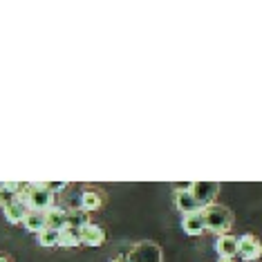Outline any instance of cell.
<instances>
[{"label":"cell","instance_id":"1","mask_svg":"<svg viewBox=\"0 0 262 262\" xmlns=\"http://www.w3.org/2000/svg\"><path fill=\"white\" fill-rule=\"evenodd\" d=\"M18 200L23 204H27L29 211H47L54 206V193L45 186V182L36 184H20V193Z\"/></svg>","mask_w":262,"mask_h":262},{"label":"cell","instance_id":"2","mask_svg":"<svg viewBox=\"0 0 262 262\" xmlns=\"http://www.w3.org/2000/svg\"><path fill=\"white\" fill-rule=\"evenodd\" d=\"M202 217H204V224L208 231H213V233H226V231L231 229V224H233V215H231V211L222 204H211L206 208H202Z\"/></svg>","mask_w":262,"mask_h":262},{"label":"cell","instance_id":"3","mask_svg":"<svg viewBox=\"0 0 262 262\" xmlns=\"http://www.w3.org/2000/svg\"><path fill=\"white\" fill-rule=\"evenodd\" d=\"M190 193H193V198L198 200L200 208H206L211 204H215L217 195H220V184L217 182H206V180H200V182H193L188 184Z\"/></svg>","mask_w":262,"mask_h":262},{"label":"cell","instance_id":"4","mask_svg":"<svg viewBox=\"0 0 262 262\" xmlns=\"http://www.w3.org/2000/svg\"><path fill=\"white\" fill-rule=\"evenodd\" d=\"M237 255L244 262H258L262 258V242L258 235L244 233L237 237Z\"/></svg>","mask_w":262,"mask_h":262},{"label":"cell","instance_id":"5","mask_svg":"<svg viewBox=\"0 0 262 262\" xmlns=\"http://www.w3.org/2000/svg\"><path fill=\"white\" fill-rule=\"evenodd\" d=\"M130 262H162V249L157 242H139L133 247V251L128 253Z\"/></svg>","mask_w":262,"mask_h":262},{"label":"cell","instance_id":"6","mask_svg":"<svg viewBox=\"0 0 262 262\" xmlns=\"http://www.w3.org/2000/svg\"><path fill=\"white\" fill-rule=\"evenodd\" d=\"M103 242H105L103 226L90 222V224H85L81 229V244H85V247H101Z\"/></svg>","mask_w":262,"mask_h":262},{"label":"cell","instance_id":"7","mask_svg":"<svg viewBox=\"0 0 262 262\" xmlns=\"http://www.w3.org/2000/svg\"><path fill=\"white\" fill-rule=\"evenodd\" d=\"M175 206H177V211H182V213H184V215H186V213L200 211L198 200L193 198V193H190V188H188V186H184V188H177V190H175Z\"/></svg>","mask_w":262,"mask_h":262},{"label":"cell","instance_id":"8","mask_svg":"<svg viewBox=\"0 0 262 262\" xmlns=\"http://www.w3.org/2000/svg\"><path fill=\"white\" fill-rule=\"evenodd\" d=\"M182 229L186 231L188 235L198 237L206 231V224H204V217H202V208L195 213H186V215L182 217Z\"/></svg>","mask_w":262,"mask_h":262},{"label":"cell","instance_id":"9","mask_svg":"<svg viewBox=\"0 0 262 262\" xmlns=\"http://www.w3.org/2000/svg\"><path fill=\"white\" fill-rule=\"evenodd\" d=\"M215 251L220 253V258H235L237 255V237L222 233L215 240Z\"/></svg>","mask_w":262,"mask_h":262},{"label":"cell","instance_id":"10","mask_svg":"<svg viewBox=\"0 0 262 262\" xmlns=\"http://www.w3.org/2000/svg\"><path fill=\"white\" fill-rule=\"evenodd\" d=\"M45 224H47V229H56V231H61L68 226V211L61 206H52V208H47L45 211Z\"/></svg>","mask_w":262,"mask_h":262},{"label":"cell","instance_id":"11","mask_svg":"<svg viewBox=\"0 0 262 262\" xmlns=\"http://www.w3.org/2000/svg\"><path fill=\"white\" fill-rule=\"evenodd\" d=\"M3 211H5V217H7V222L11 224H23V220L27 217V213H29V208L27 204H23V202H14V204H7V206H3Z\"/></svg>","mask_w":262,"mask_h":262},{"label":"cell","instance_id":"12","mask_svg":"<svg viewBox=\"0 0 262 262\" xmlns=\"http://www.w3.org/2000/svg\"><path fill=\"white\" fill-rule=\"evenodd\" d=\"M23 224H25V229L29 231V233H40V231L45 229V213L43 211H29L27 217L23 220Z\"/></svg>","mask_w":262,"mask_h":262},{"label":"cell","instance_id":"13","mask_svg":"<svg viewBox=\"0 0 262 262\" xmlns=\"http://www.w3.org/2000/svg\"><path fill=\"white\" fill-rule=\"evenodd\" d=\"M18 193H20V184H16V182L0 184V204L7 206V204L18 202Z\"/></svg>","mask_w":262,"mask_h":262},{"label":"cell","instance_id":"14","mask_svg":"<svg viewBox=\"0 0 262 262\" xmlns=\"http://www.w3.org/2000/svg\"><path fill=\"white\" fill-rule=\"evenodd\" d=\"M81 244V231L79 229H70V226H65V229L58 231V247H79Z\"/></svg>","mask_w":262,"mask_h":262},{"label":"cell","instance_id":"15","mask_svg":"<svg viewBox=\"0 0 262 262\" xmlns=\"http://www.w3.org/2000/svg\"><path fill=\"white\" fill-rule=\"evenodd\" d=\"M81 208L83 211H97V208L101 206V193L99 190H92V188H88V190H83L81 193Z\"/></svg>","mask_w":262,"mask_h":262},{"label":"cell","instance_id":"16","mask_svg":"<svg viewBox=\"0 0 262 262\" xmlns=\"http://www.w3.org/2000/svg\"><path fill=\"white\" fill-rule=\"evenodd\" d=\"M85 224H90V220H88V213L83 211V208H70L68 211V226L70 229H83Z\"/></svg>","mask_w":262,"mask_h":262},{"label":"cell","instance_id":"17","mask_svg":"<svg viewBox=\"0 0 262 262\" xmlns=\"http://www.w3.org/2000/svg\"><path fill=\"white\" fill-rule=\"evenodd\" d=\"M38 242H40V247H58V231L45 226L38 233Z\"/></svg>","mask_w":262,"mask_h":262},{"label":"cell","instance_id":"18","mask_svg":"<svg viewBox=\"0 0 262 262\" xmlns=\"http://www.w3.org/2000/svg\"><path fill=\"white\" fill-rule=\"evenodd\" d=\"M45 186L52 190V193H56V190H63V188H68V184L65 182H45Z\"/></svg>","mask_w":262,"mask_h":262},{"label":"cell","instance_id":"19","mask_svg":"<svg viewBox=\"0 0 262 262\" xmlns=\"http://www.w3.org/2000/svg\"><path fill=\"white\" fill-rule=\"evenodd\" d=\"M110 262H130V260H128V255H117V258H112Z\"/></svg>","mask_w":262,"mask_h":262},{"label":"cell","instance_id":"20","mask_svg":"<svg viewBox=\"0 0 262 262\" xmlns=\"http://www.w3.org/2000/svg\"><path fill=\"white\" fill-rule=\"evenodd\" d=\"M217 262H235V258H220Z\"/></svg>","mask_w":262,"mask_h":262},{"label":"cell","instance_id":"21","mask_svg":"<svg viewBox=\"0 0 262 262\" xmlns=\"http://www.w3.org/2000/svg\"><path fill=\"white\" fill-rule=\"evenodd\" d=\"M0 262H9V260L7 258H0Z\"/></svg>","mask_w":262,"mask_h":262}]
</instances>
